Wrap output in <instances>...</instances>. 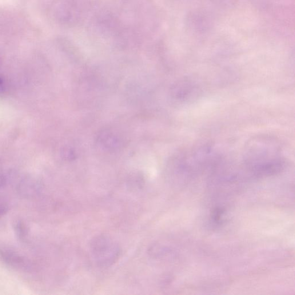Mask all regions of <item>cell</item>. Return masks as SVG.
<instances>
[{
    "label": "cell",
    "mask_w": 295,
    "mask_h": 295,
    "mask_svg": "<svg viewBox=\"0 0 295 295\" xmlns=\"http://www.w3.org/2000/svg\"><path fill=\"white\" fill-rule=\"evenodd\" d=\"M7 206L5 203L2 202L0 201V216H2L3 214H5L7 210Z\"/></svg>",
    "instance_id": "obj_4"
},
{
    "label": "cell",
    "mask_w": 295,
    "mask_h": 295,
    "mask_svg": "<svg viewBox=\"0 0 295 295\" xmlns=\"http://www.w3.org/2000/svg\"><path fill=\"white\" fill-rule=\"evenodd\" d=\"M91 250L94 260L102 266L113 264L120 254V249L117 243L105 236L95 238L91 243Z\"/></svg>",
    "instance_id": "obj_1"
},
{
    "label": "cell",
    "mask_w": 295,
    "mask_h": 295,
    "mask_svg": "<svg viewBox=\"0 0 295 295\" xmlns=\"http://www.w3.org/2000/svg\"><path fill=\"white\" fill-rule=\"evenodd\" d=\"M53 7L55 19L62 25L71 26L79 22L81 14L75 0H57Z\"/></svg>",
    "instance_id": "obj_2"
},
{
    "label": "cell",
    "mask_w": 295,
    "mask_h": 295,
    "mask_svg": "<svg viewBox=\"0 0 295 295\" xmlns=\"http://www.w3.org/2000/svg\"><path fill=\"white\" fill-rule=\"evenodd\" d=\"M5 178L2 176V175H0V187L5 184Z\"/></svg>",
    "instance_id": "obj_5"
},
{
    "label": "cell",
    "mask_w": 295,
    "mask_h": 295,
    "mask_svg": "<svg viewBox=\"0 0 295 295\" xmlns=\"http://www.w3.org/2000/svg\"><path fill=\"white\" fill-rule=\"evenodd\" d=\"M6 90V84L4 79L0 77V94L5 93Z\"/></svg>",
    "instance_id": "obj_3"
}]
</instances>
